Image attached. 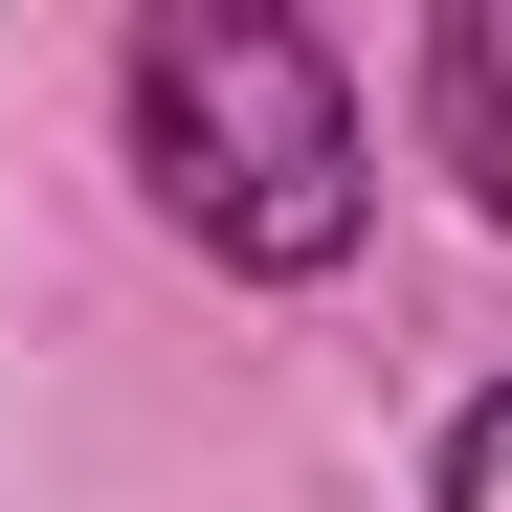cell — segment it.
I'll return each instance as SVG.
<instances>
[{
  "mask_svg": "<svg viewBox=\"0 0 512 512\" xmlns=\"http://www.w3.org/2000/svg\"><path fill=\"white\" fill-rule=\"evenodd\" d=\"M134 179H156V223H179L201 268L312 290V268H357V223H379V134H357V90H334L312 23H268V0H156L134 23Z\"/></svg>",
  "mask_w": 512,
  "mask_h": 512,
  "instance_id": "1",
  "label": "cell"
},
{
  "mask_svg": "<svg viewBox=\"0 0 512 512\" xmlns=\"http://www.w3.org/2000/svg\"><path fill=\"white\" fill-rule=\"evenodd\" d=\"M423 156L512 223V0H446V23H423Z\"/></svg>",
  "mask_w": 512,
  "mask_h": 512,
  "instance_id": "2",
  "label": "cell"
},
{
  "mask_svg": "<svg viewBox=\"0 0 512 512\" xmlns=\"http://www.w3.org/2000/svg\"><path fill=\"white\" fill-rule=\"evenodd\" d=\"M446 512H512V379H490V401L446 423Z\"/></svg>",
  "mask_w": 512,
  "mask_h": 512,
  "instance_id": "3",
  "label": "cell"
}]
</instances>
